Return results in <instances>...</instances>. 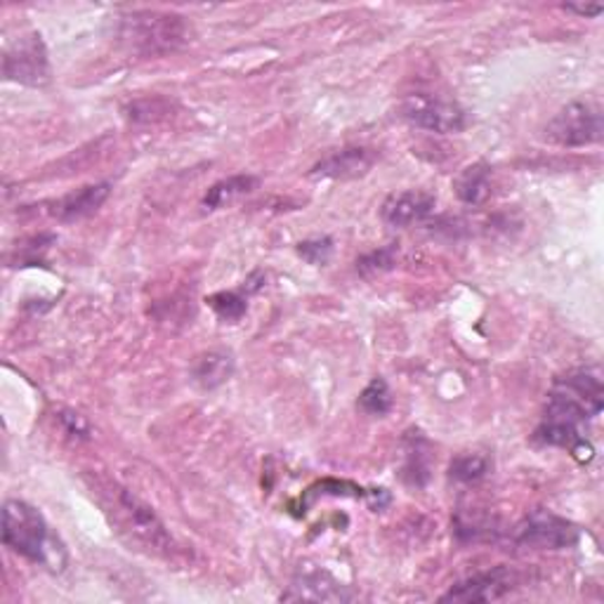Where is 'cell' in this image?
Instances as JSON below:
<instances>
[{"mask_svg":"<svg viewBox=\"0 0 604 604\" xmlns=\"http://www.w3.org/2000/svg\"><path fill=\"white\" fill-rule=\"evenodd\" d=\"M602 401L604 388L597 369H579L557 378L534 439L579 453L585 447L583 426L600 416Z\"/></svg>","mask_w":604,"mask_h":604,"instance_id":"obj_1","label":"cell"},{"mask_svg":"<svg viewBox=\"0 0 604 604\" xmlns=\"http://www.w3.org/2000/svg\"><path fill=\"white\" fill-rule=\"evenodd\" d=\"M3 543L12 553L33 564H52L54 541L45 518L27 501H6L3 505Z\"/></svg>","mask_w":604,"mask_h":604,"instance_id":"obj_2","label":"cell"},{"mask_svg":"<svg viewBox=\"0 0 604 604\" xmlns=\"http://www.w3.org/2000/svg\"><path fill=\"white\" fill-rule=\"evenodd\" d=\"M604 123L600 106L591 102H572L562 106L545 125V137L560 146H588L602 140Z\"/></svg>","mask_w":604,"mask_h":604,"instance_id":"obj_3","label":"cell"},{"mask_svg":"<svg viewBox=\"0 0 604 604\" xmlns=\"http://www.w3.org/2000/svg\"><path fill=\"white\" fill-rule=\"evenodd\" d=\"M125 39H131V43L146 54L166 52L185 41V24L182 17L175 14L140 12L125 20Z\"/></svg>","mask_w":604,"mask_h":604,"instance_id":"obj_4","label":"cell"},{"mask_svg":"<svg viewBox=\"0 0 604 604\" xmlns=\"http://www.w3.org/2000/svg\"><path fill=\"white\" fill-rule=\"evenodd\" d=\"M579 536V526L570 520L555 515L551 510H534L518 526L515 541L524 547H534V551H564V547H574Z\"/></svg>","mask_w":604,"mask_h":604,"instance_id":"obj_5","label":"cell"},{"mask_svg":"<svg viewBox=\"0 0 604 604\" xmlns=\"http://www.w3.org/2000/svg\"><path fill=\"white\" fill-rule=\"evenodd\" d=\"M3 76L6 81L33 88L45 85L50 81V60L41 33L22 35V39L6 52Z\"/></svg>","mask_w":604,"mask_h":604,"instance_id":"obj_6","label":"cell"},{"mask_svg":"<svg viewBox=\"0 0 604 604\" xmlns=\"http://www.w3.org/2000/svg\"><path fill=\"white\" fill-rule=\"evenodd\" d=\"M401 116L411 125L423 127V131L449 135L465 131V112L449 100L432 98V95H411L401 104Z\"/></svg>","mask_w":604,"mask_h":604,"instance_id":"obj_7","label":"cell"},{"mask_svg":"<svg viewBox=\"0 0 604 604\" xmlns=\"http://www.w3.org/2000/svg\"><path fill=\"white\" fill-rule=\"evenodd\" d=\"M355 595L350 593L347 585L336 581L331 574L324 570H309L300 572L293 583L288 585V591L281 595L286 602H298V600H309V602H350Z\"/></svg>","mask_w":604,"mask_h":604,"instance_id":"obj_8","label":"cell"},{"mask_svg":"<svg viewBox=\"0 0 604 604\" xmlns=\"http://www.w3.org/2000/svg\"><path fill=\"white\" fill-rule=\"evenodd\" d=\"M512 585V576L505 566H496L491 572L474 574L461 583L451 585V591L444 593L442 602H493L501 600Z\"/></svg>","mask_w":604,"mask_h":604,"instance_id":"obj_9","label":"cell"},{"mask_svg":"<svg viewBox=\"0 0 604 604\" xmlns=\"http://www.w3.org/2000/svg\"><path fill=\"white\" fill-rule=\"evenodd\" d=\"M434 196L420 190H409V192H399L392 194L386 204L380 208L382 223L390 227H411L416 223H423L426 217L432 215L434 211Z\"/></svg>","mask_w":604,"mask_h":604,"instance_id":"obj_10","label":"cell"},{"mask_svg":"<svg viewBox=\"0 0 604 604\" xmlns=\"http://www.w3.org/2000/svg\"><path fill=\"white\" fill-rule=\"evenodd\" d=\"M376 163V154L366 146H347V150H338L321 158L317 166L309 171L313 177H326V180H357L369 173Z\"/></svg>","mask_w":604,"mask_h":604,"instance_id":"obj_11","label":"cell"},{"mask_svg":"<svg viewBox=\"0 0 604 604\" xmlns=\"http://www.w3.org/2000/svg\"><path fill=\"white\" fill-rule=\"evenodd\" d=\"M119 508L123 510L125 520L131 522L133 532L140 539H144L146 543H152L154 547H168L171 545L166 526H163V522L156 518V512L150 505H144L140 499H135L131 491H121L119 493Z\"/></svg>","mask_w":604,"mask_h":604,"instance_id":"obj_12","label":"cell"},{"mask_svg":"<svg viewBox=\"0 0 604 604\" xmlns=\"http://www.w3.org/2000/svg\"><path fill=\"white\" fill-rule=\"evenodd\" d=\"M112 194V185L109 182H98V185H88L79 192L66 194L54 204L52 215L60 219V223H76V219L90 217L102 208L104 201Z\"/></svg>","mask_w":604,"mask_h":604,"instance_id":"obj_13","label":"cell"},{"mask_svg":"<svg viewBox=\"0 0 604 604\" xmlns=\"http://www.w3.org/2000/svg\"><path fill=\"white\" fill-rule=\"evenodd\" d=\"M453 192L463 204L480 206L491 194V166L484 161L472 163L453 180Z\"/></svg>","mask_w":604,"mask_h":604,"instance_id":"obj_14","label":"cell"},{"mask_svg":"<svg viewBox=\"0 0 604 604\" xmlns=\"http://www.w3.org/2000/svg\"><path fill=\"white\" fill-rule=\"evenodd\" d=\"M255 187H258V177H253V175H234L227 180H219L206 192L204 208L206 211L225 208L232 204V201L250 194Z\"/></svg>","mask_w":604,"mask_h":604,"instance_id":"obj_15","label":"cell"},{"mask_svg":"<svg viewBox=\"0 0 604 604\" xmlns=\"http://www.w3.org/2000/svg\"><path fill=\"white\" fill-rule=\"evenodd\" d=\"M234 373V359L227 352H208L204 357H198L194 364V380L198 382L204 390H213L217 386H223L225 380Z\"/></svg>","mask_w":604,"mask_h":604,"instance_id":"obj_16","label":"cell"},{"mask_svg":"<svg viewBox=\"0 0 604 604\" xmlns=\"http://www.w3.org/2000/svg\"><path fill=\"white\" fill-rule=\"evenodd\" d=\"M359 409L366 416H386L392 409V395L388 382L382 378H373L359 395Z\"/></svg>","mask_w":604,"mask_h":604,"instance_id":"obj_17","label":"cell"},{"mask_svg":"<svg viewBox=\"0 0 604 604\" xmlns=\"http://www.w3.org/2000/svg\"><path fill=\"white\" fill-rule=\"evenodd\" d=\"M449 472L455 482H478L489 472V459L480 453H461L451 461Z\"/></svg>","mask_w":604,"mask_h":604,"instance_id":"obj_18","label":"cell"},{"mask_svg":"<svg viewBox=\"0 0 604 604\" xmlns=\"http://www.w3.org/2000/svg\"><path fill=\"white\" fill-rule=\"evenodd\" d=\"M208 305L213 313L223 319V321H239L244 315H246V309H248V303L246 298L242 296V293H236V290H223V293H215V296L208 298Z\"/></svg>","mask_w":604,"mask_h":604,"instance_id":"obj_19","label":"cell"},{"mask_svg":"<svg viewBox=\"0 0 604 604\" xmlns=\"http://www.w3.org/2000/svg\"><path fill=\"white\" fill-rule=\"evenodd\" d=\"M298 253L309 265H326L334 253V242L328 236H324V239H309L298 244Z\"/></svg>","mask_w":604,"mask_h":604,"instance_id":"obj_20","label":"cell"},{"mask_svg":"<svg viewBox=\"0 0 604 604\" xmlns=\"http://www.w3.org/2000/svg\"><path fill=\"white\" fill-rule=\"evenodd\" d=\"M395 265V248H382V250H376L371 255H366V258L359 263V269L364 274H371V272H386Z\"/></svg>","mask_w":604,"mask_h":604,"instance_id":"obj_21","label":"cell"},{"mask_svg":"<svg viewBox=\"0 0 604 604\" xmlns=\"http://www.w3.org/2000/svg\"><path fill=\"white\" fill-rule=\"evenodd\" d=\"M566 10H570V12H576V14H581V17H597V14H602V6H564Z\"/></svg>","mask_w":604,"mask_h":604,"instance_id":"obj_22","label":"cell"}]
</instances>
